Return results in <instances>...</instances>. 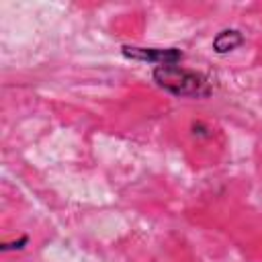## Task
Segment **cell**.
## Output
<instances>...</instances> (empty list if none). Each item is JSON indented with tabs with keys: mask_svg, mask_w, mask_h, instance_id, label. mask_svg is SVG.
I'll return each mask as SVG.
<instances>
[{
	"mask_svg": "<svg viewBox=\"0 0 262 262\" xmlns=\"http://www.w3.org/2000/svg\"><path fill=\"white\" fill-rule=\"evenodd\" d=\"M244 43V35L237 31V29H223L215 35L213 39V49L219 53V55H225L233 49H237L239 45Z\"/></svg>",
	"mask_w": 262,
	"mask_h": 262,
	"instance_id": "3957f363",
	"label": "cell"
},
{
	"mask_svg": "<svg viewBox=\"0 0 262 262\" xmlns=\"http://www.w3.org/2000/svg\"><path fill=\"white\" fill-rule=\"evenodd\" d=\"M151 78L162 90L178 98H207L211 94V84L201 72L186 70L176 63L158 66L151 72Z\"/></svg>",
	"mask_w": 262,
	"mask_h": 262,
	"instance_id": "6da1fadb",
	"label": "cell"
},
{
	"mask_svg": "<svg viewBox=\"0 0 262 262\" xmlns=\"http://www.w3.org/2000/svg\"><path fill=\"white\" fill-rule=\"evenodd\" d=\"M27 242H29V237L23 235L18 242H6V244H2L0 250H2V252H8V250H23V248L27 246Z\"/></svg>",
	"mask_w": 262,
	"mask_h": 262,
	"instance_id": "277c9868",
	"label": "cell"
},
{
	"mask_svg": "<svg viewBox=\"0 0 262 262\" xmlns=\"http://www.w3.org/2000/svg\"><path fill=\"white\" fill-rule=\"evenodd\" d=\"M123 55L129 59L137 61H147V63H158V66H172L178 63L184 53L176 47H135V45H123L121 47Z\"/></svg>",
	"mask_w": 262,
	"mask_h": 262,
	"instance_id": "7a4b0ae2",
	"label": "cell"
}]
</instances>
